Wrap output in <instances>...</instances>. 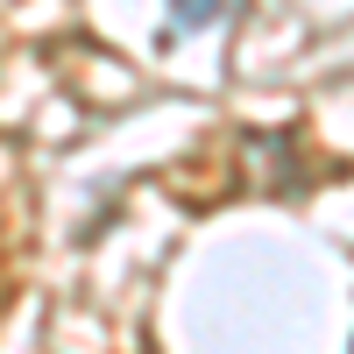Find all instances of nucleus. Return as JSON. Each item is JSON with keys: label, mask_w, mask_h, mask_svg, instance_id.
<instances>
[{"label": "nucleus", "mask_w": 354, "mask_h": 354, "mask_svg": "<svg viewBox=\"0 0 354 354\" xmlns=\"http://www.w3.org/2000/svg\"><path fill=\"white\" fill-rule=\"evenodd\" d=\"M248 0H170V28H213L227 15H241Z\"/></svg>", "instance_id": "nucleus-1"}]
</instances>
